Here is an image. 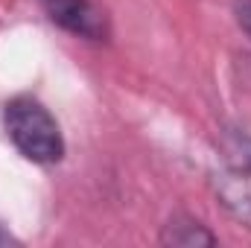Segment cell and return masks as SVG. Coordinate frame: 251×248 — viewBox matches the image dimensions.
Instances as JSON below:
<instances>
[{
	"label": "cell",
	"mask_w": 251,
	"mask_h": 248,
	"mask_svg": "<svg viewBox=\"0 0 251 248\" xmlns=\"http://www.w3.org/2000/svg\"><path fill=\"white\" fill-rule=\"evenodd\" d=\"M210 184L228 213L251 219V134L225 131L219 137Z\"/></svg>",
	"instance_id": "cell-2"
},
{
	"label": "cell",
	"mask_w": 251,
	"mask_h": 248,
	"mask_svg": "<svg viewBox=\"0 0 251 248\" xmlns=\"http://www.w3.org/2000/svg\"><path fill=\"white\" fill-rule=\"evenodd\" d=\"M9 243H15V240H12V234L0 228V246H9Z\"/></svg>",
	"instance_id": "cell-6"
},
{
	"label": "cell",
	"mask_w": 251,
	"mask_h": 248,
	"mask_svg": "<svg viewBox=\"0 0 251 248\" xmlns=\"http://www.w3.org/2000/svg\"><path fill=\"white\" fill-rule=\"evenodd\" d=\"M6 131L15 149L32 164H59L64 158L62 128L32 97H15L6 102Z\"/></svg>",
	"instance_id": "cell-1"
},
{
	"label": "cell",
	"mask_w": 251,
	"mask_h": 248,
	"mask_svg": "<svg viewBox=\"0 0 251 248\" xmlns=\"http://www.w3.org/2000/svg\"><path fill=\"white\" fill-rule=\"evenodd\" d=\"M161 243L164 246H181V248H196V246H216V234H210L199 219L193 216H173L167 225H164V234H161Z\"/></svg>",
	"instance_id": "cell-4"
},
{
	"label": "cell",
	"mask_w": 251,
	"mask_h": 248,
	"mask_svg": "<svg viewBox=\"0 0 251 248\" xmlns=\"http://www.w3.org/2000/svg\"><path fill=\"white\" fill-rule=\"evenodd\" d=\"M234 15H237L240 29L251 38V0H237V3H234Z\"/></svg>",
	"instance_id": "cell-5"
},
{
	"label": "cell",
	"mask_w": 251,
	"mask_h": 248,
	"mask_svg": "<svg viewBox=\"0 0 251 248\" xmlns=\"http://www.w3.org/2000/svg\"><path fill=\"white\" fill-rule=\"evenodd\" d=\"M44 9L56 26L85 41H105L111 32L108 15L94 0H44Z\"/></svg>",
	"instance_id": "cell-3"
}]
</instances>
